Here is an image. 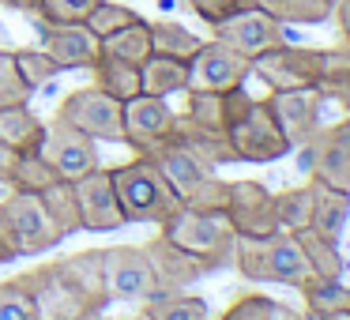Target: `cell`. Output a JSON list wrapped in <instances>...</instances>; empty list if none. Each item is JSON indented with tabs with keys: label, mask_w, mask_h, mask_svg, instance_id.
Listing matches in <instances>:
<instances>
[{
	"label": "cell",
	"mask_w": 350,
	"mask_h": 320,
	"mask_svg": "<svg viewBox=\"0 0 350 320\" xmlns=\"http://www.w3.org/2000/svg\"><path fill=\"white\" fill-rule=\"evenodd\" d=\"M129 320H151V317H147V312H136V317H129Z\"/></svg>",
	"instance_id": "obj_48"
},
{
	"label": "cell",
	"mask_w": 350,
	"mask_h": 320,
	"mask_svg": "<svg viewBox=\"0 0 350 320\" xmlns=\"http://www.w3.org/2000/svg\"><path fill=\"white\" fill-rule=\"evenodd\" d=\"M57 177V170L42 159V151H19V162H16V174H12V189L16 192H46Z\"/></svg>",
	"instance_id": "obj_36"
},
{
	"label": "cell",
	"mask_w": 350,
	"mask_h": 320,
	"mask_svg": "<svg viewBox=\"0 0 350 320\" xmlns=\"http://www.w3.org/2000/svg\"><path fill=\"white\" fill-rule=\"evenodd\" d=\"M335 23H339V34H342V46H350V0H335Z\"/></svg>",
	"instance_id": "obj_44"
},
{
	"label": "cell",
	"mask_w": 350,
	"mask_h": 320,
	"mask_svg": "<svg viewBox=\"0 0 350 320\" xmlns=\"http://www.w3.org/2000/svg\"><path fill=\"white\" fill-rule=\"evenodd\" d=\"M200 46H204V38H196L189 27L174 23V19H159V23H151V53L177 57V61H192Z\"/></svg>",
	"instance_id": "obj_32"
},
{
	"label": "cell",
	"mask_w": 350,
	"mask_h": 320,
	"mask_svg": "<svg viewBox=\"0 0 350 320\" xmlns=\"http://www.w3.org/2000/svg\"><path fill=\"white\" fill-rule=\"evenodd\" d=\"M42 136H46V121H42L27 102L23 106L0 109V139L12 144L16 151H34V147L42 144Z\"/></svg>",
	"instance_id": "obj_23"
},
{
	"label": "cell",
	"mask_w": 350,
	"mask_h": 320,
	"mask_svg": "<svg viewBox=\"0 0 350 320\" xmlns=\"http://www.w3.org/2000/svg\"><path fill=\"white\" fill-rule=\"evenodd\" d=\"M174 136H177V139H185V144H189L192 151L200 155V159L211 162V166H226V162H237V155H234V147H230L226 132L200 129V124L185 121L181 114H177V121H174Z\"/></svg>",
	"instance_id": "obj_24"
},
{
	"label": "cell",
	"mask_w": 350,
	"mask_h": 320,
	"mask_svg": "<svg viewBox=\"0 0 350 320\" xmlns=\"http://www.w3.org/2000/svg\"><path fill=\"white\" fill-rule=\"evenodd\" d=\"M64 241L61 226L49 219L38 192H16L0 200V245L12 256H42Z\"/></svg>",
	"instance_id": "obj_7"
},
{
	"label": "cell",
	"mask_w": 350,
	"mask_h": 320,
	"mask_svg": "<svg viewBox=\"0 0 350 320\" xmlns=\"http://www.w3.org/2000/svg\"><path fill=\"white\" fill-rule=\"evenodd\" d=\"M8 260H12V252H8V249H4V245H0V267L8 264Z\"/></svg>",
	"instance_id": "obj_47"
},
{
	"label": "cell",
	"mask_w": 350,
	"mask_h": 320,
	"mask_svg": "<svg viewBox=\"0 0 350 320\" xmlns=\"http://www.w3.org/2000/svg\"><path fill=\"white\" fill-rule=\"evenodd\" d=\"M38 27V42H42V53L53 57V64L61 72L72 68H94V61L102 57V38L91 34L87 23H42L34 19Z\"/></svg>",
	"instance_id": "obj_15"
},
{
	"label": "cell",
	"mask_w": 350,
	"mask_h": 320,
	"mask_svg": "<svg viewBox=\"0 0 350 320\" xmlns=\"http://www.w3.org/2000/svg\"><path fill=\"white\" fill-rule=\"evenodd\" d=\"M0 320H42L27 275H12L0 282Z\"/></svg>",
	"instance_id": "obj_37"
},
{
	"label": "cell",
	"mask_w": 350,
	"mask_h": 320,
	"mask_svg": "<svg viewBox=\"0 0 350 320\" xmlns=\"http://www.w3.org/2000/svg\"><path fill=\"white\" fill-rule=\"evenodd\" d=\"M215 38L226 42L230 49H237L241 57H260L264 49L279 46L282 42V23H275L271 16H267L264 8H256V4H249V8L234 12L230 19H222V23L211 27Z\"/></svg>",
	"instance_id": "obj_19"
},
{
	"label": "cell",
	"mask_w": 350,
	"mask_h": 320,
	"mask_svg": "<svg viewBox=\"0 0 350 320\" xmlns=\"http://www.w3.org/2000/svg\"><path fill=\"white\" fill-rule=\"evenodd\" d=\"M207 320H222V317H207Z\"/></svg>",
	"instance_id": "obj_49"
},
{
	"label": "cell",
	"mask_w": 350,
	"mask_h": 320,
	"mask_svg": "<svg viewBox=\"0 0 350 320\" xmlns=\"http://www.w3.org/2000/svg\"><path fill=\"white\" fill-rule=\"evenodd\" d=\"M301 151L312 181L350 192V117L327 124V129H317V136Z\"/></svg>",
	"instance_id": "obj_12"
},
{
	"label": "cell",
	"mask_w": 350,
	"mask_h": 320,
	"mask_svg": "<svg viewBox=\"0 0 350 320\" xmlns=\"http://www.w3.org/2000/svg\"><path fill=\"white\" fill-rule=\"evenodd\" d=\"M317 91L324 98L339 102L350 117V46L339 49H324V61H320V83Z\"/></svg>",
	"instance_id": "obj_29"
},
{
	"label": "cell",
	"mask_w": 350,
	"mask_h": 320,
	"mask_svg": "<svg viewBox=\"0 0 350 320\" xmlns=\"http://www.w3.org/2000/svg\"><path fill=\"white\" fill-rule=\"evenodd\" d=\"M222 320H309V317H301L297 309H290V305L275 302L267 294H237L226 305Z\"/></svg>",
	"instance_id": "obj_31"
},
{
	"label": "cell",
	"mask_w": 350,
	"mask_h": 320,
	"mask_svg": "<svg viewBox=\"0 0 350 320\" xmlns=\"http://www.w3.org/2000/svg\"><path fill=\"white\" fill-rule=\"evenodd\" d=\"M256 8H264L275 23H297V27H317L327 23L335 12V0H252Z\"/></svg>",
	"instance_id": "obj_25"
},
{
	"label": "cell",
	"mask_w": 350,
	"mask_h": 320,
	"mask_svg": "<svg viewBox=\"0 0 350 320\" xmlns=\"http://www.w3.org/2000/svg\"><path fill=\"white\" fill-rule=\"evenodd\" d=\"M16 162H19V151L12 144H4V139H0V185H12Z\"/></svg>",
	"instance_id": "obj_43"
},
{
	"label": "cell",
	"mask_w": 350,
	"mask_h": 320,
	"mask_svg": "<svg viewBox=\"0 0 350 320\" xmlns=\"http://www.w3.org/2000/svg\"><path fill=\"white\" fill-rule=\"evenodd\" d=\"M139 83H144V94H154V98H170V94L189 91V61L151 53L139 64Z\"/></svg>",
	"instance_id": "obj_21"
},
{
	"label": "cell",
	"mask_w": 350,
	"mask_h": 320,
	"mask_svg": "<svg viewBox=\"0 0 350 320\" xmlns=\"http://www.w3.org/2000/svg\"><path fill=\"white\" fill-rule=\"evenodd\" d=\"M222 106H226V139L234 147L237 162H279L286 159L294 147L286 144V136L279 132L271 109H267L264 98H252L241 87H230L222 91Z\"/></svg>",
	"instance_id": "obj_3"
},
{
	"label": "cell",
	"mask_w": 350,
	"mask_h": 320,
	"mask_svg": "<svg viewBox=\"0 0 350 320\" xmlns=\"http://www.w3.org/2000/svg\"><path fill=\"white\" fill-rule=\"evenodd\" d=\"M139 155L159 166V174L166 177L170 189L177 192L181 207H192V211H226L230 181H222L211 162L200 159V155L192 151L185 139H177L174 132L162 136L159 144H151Z\"/></svg>",
	"instance_id": "obj_2"
},
{
	"label": "cell",
	"mask_w": 350,
	"mask_h": 320,
	"mask_svg": "<svg viewBox=\"0 0 350 320\" xmlns=\"http://www.w3.org/2000/svg\"><path fill=\"white\" fill-rule=\"evenodd\" d=\"M320 61H324V49L279 42L260 57H252V76L267 91H305L320 83Z\"/></svg>",
	"instance_id": "obj_10"
},
{
	"label": "cell",
	"mask_w": 350,
	"mask_h": 320,
	"mask_svg": "<svg viewBox=\"0 0 350 320\" xmlns=\"http://www.w3.org/2000/svg\"><path fill=\"white\" fill-rule=\"evenodd\" d=\"M38 151H42V159L57 170L61 181H79V177L91 174L94 166H102L98 144H94L91 136H83L79 129H72L68 121H61V117L46 121V136H42Z\"/></svg>",
	"instance_id": "obj_11"
},
{
	"label": "cell",
	"mask_w": 350,
	"mask_h": 320,
	"mask_svg": "<svg viewBox=\"0 0 350 320\" xmlns=\"http://www.w3.org/2000/svg\"><path fill=\"white\" fill-rule=\"evenodd\" d=\"M12 57H16V68H19V76L27 79L31 91H38V87L53 83V79L61 76V68L53 64V57H46L42 49H12Z\"/></svg>",
	"instance_id": "obj_38"
},
{
	"label": "cell",
	"mask_w": 350,
	"mask_h": 320,
	"mask_svg": "<svg viewBox=\"0 0 350 320\" xmlns=\"http://www.w3.org/2000/svg\"><path fill=\"white\" fill-rule=\"evenodd\" d=\"M42 204H46L49 219L61 226V234H83V219H79V204H76V189L72 181H53L46 192H38Z\"/></svg>",
	"instance_id": "obj_34"
},
{
	"label": "cell",
	"mask_w": 350,
	"mask_h": 320,
	"mask_svg": "<svg viewBox=\"0 0 350 320\" xmlns=\"http://www.w3.org/2000/svg\"><path fill=\"white\" fill-rule=\"evenodd\" d=\"M347 215H350V192L312 181V222H309V230H317V234L339 241L342 226H347Z\"/></svg>",
	"instance_id": "obj_22"
},
{
	"label": "cell",
	"mask_w": 350,
	"mask_h": 320,
	"mask_svg": "<svg viewBox=\"0 0 350 320\" xmlns=\"http://www.w3.org/2000/svg\"><path fill=\"white\" fill-rule=\"evenodd\" d=\"M297 241H301V252L309 260L312 275H320V279H342V256L332 237L317 234V230H297Z\"/></svg>",
	"instance_id": "obj_33"
},
{
	"label": "cell",
	"mask_w": 350,
	"mask_h": 320,
	"mask_svg": "<svg viewBox=\"0 0 350 320\" xmlns=\"http://www.w3.org/2000/svg\"><path fill=\"white\" fill-rule=\"evenodd\" d=\"M237 237H267L279 226V211H275V192H267L260 181H230L226 211Z\"/></svg>",
	"instance_id": "obj_14"
},
{
	"label": "cell",
	"mask_w": 350,
	"mask_h": 320,
	"mask_svg": "<svg viewBox=\"0 0 350 320\" xmlns=\"http://www.w3.org/2000/svg\"><path fill=\"white\" fill-rule=\"evenodd\" d=\"M94 87H102L106 94H113L117 102H129L136 94H144V83H139V68L129 61H117V57H106L102 53L94 61Z\"/></svg>",
	"instance_id": "obj_26"
},
{
	"label": "cell",
	"mask_w": 350,
	"mask_h": 320,
	"mask_svg": "<svg viewBox=\"0 0 350 320\" xmlns=\"http://www.w3.org/2000/svg\"><path fill=\"white\" fill-rule=\"evenodd\" d=\"M53 117L68 121L94 144H124V102H117L113 94H106L94 83L64 94Z\"/></svg>",
	"instance_id": "obj_8"
},
{
	"label": "cell",
	"mask_w": 350,
	"mask_h": 320,
	"mask_svg": "<svg viewBox=\"0 0 350 320\" xmlns=\"http://www.w3.org/2000/svg\"><path fill=\"white\" fill-rule=\"evenodd\" d=\"M159 230L174 245H181L185 252L200 256L211 271H219V267H234L237 234H234V226H230V219L222 211H192V207H177Z\"/></svg>",
	"instance_id": "obj_6"
},
{
	"label": "cell",
	"mask_w": 350,
	"mask_h": 320,
	"mask_svg": "<svg viewBox=\"0 0 350 320\" xmlns=\"http://www.w3.org/2000/svg\"><path fill=\"white\" fill-rule=\"evenodd\" d=\"M267 109H271L279 132L286 136L290 147H305L320 129V106H324V94L317 87H305V91H267Z\"/></svg>",
	"instance_id": "obj_16"
},
{
	"label": "cell",
	"mask_w": 350,
	"mask_h": 320,
	"mask_svg": "<svg viewBox=\"0 0 350 320\" xmlns=\"http://www.w3.org/2000/svg\"><path fill=\"white\" fill-rule=\"evenodd\" d=\"M252 0H189V8L196 12V19H204L207 27L222 23V19H230L234 12L249 8Z\"/></svg>",
	"instance_id": "obj_42"
},
{
	"label": "cell",
	"mask_w": 350,
	"mask_h": 320,
	"mask_svg": "<svg viewBox=\"0 0 350 320\" xmlns=\"http://www.w3.org/2000/svg\"><path fill=\"white\" fill-rule=\"evenodd\" d=\"M144 312L151 320H207L211 309L200 294H189V290H177V294H151L144 302Z\"/></svg>",
	"instance_id": "obj_30"
},
{
	"label": "cell",
	"mask_w": 350,
	"mask_h": 320,
	"mask_svg": "<svg viewBox=\"0 0 350 320\" xmlns=\"http://www.w3.org/2000/svg\"><path fill=\"white\" fill-rule=\"evenodd\" d=\"M317 320H350V309H339V312H327V317H317Z\"/></svg>",
	"instance_id": "obj_46"
},
{
	"label": "cell",
	"mask_w": 350,
	"mask_h": 320,
	"mask_svg": "<svg viewBox=\"0 0 350 320\" xmlns=\"http://www.w3.org/2000/svg\"><path fill=\"white\" fill-rule=\"evenodd\" d=\"M31 87H27V79L19 76L16 68V57L8 53V49H0V109L8 106H23V102H31Z\"/></svg>",
	"instance_id": "obj_40"
},
{
	"label": "cell",
	"mask_w": 350,
	"mask_h": 320,
	"mask_svg": "<svg viewBox=\"0 0 350 320\" xmlns=\"http://www.w3.org/2000/svg\"><path fill=\"white\" fill-rule=\"evenodd\" d=\"M252 76V61L241 57L237 49H230L226 42L211 38L196 49V57L189 61V91H230L241 87Z\"/></svg>",
	"instance_id": "obj_13"
},
{
	"label": "cell",
	"mask_w": 350,
	"mask_h": 320,
	"mask_svg": "<svg viewBox=\"0 0 350 320\" xmlns=\"http://www.w3.org/2000/svg\"><path fill=\"white\" fill-rule=\"evenodd\" d=\"M234 267L249 282H282V286H301L312 275L301 241L290 230H275L267 237H237Z\"/></svg>",
	"instance_id": "obj_5"
},
{
	"label": "cell",
	"mask_w": 350,
	"mask_h": 320,
	"mask_svg": "<svg viewBox=\"0 0 350 320\" xmlns=\"http://www.w3.org/2000/svg\"><path fill=\"white\" fill-rule=\"evenodd\" d=\"M113 189H117V204H121L124 222H144V226H162L170 215L181 207L177 192L170 189V181L159 174L151 159L136 155L124 166H113Z\"/></svg>",
	"instance_id": "obj_4"
},
{
	"label": "cell",
	"mask_w": 350,
	"mask_h": 320,
	"mask_svg": "<svg viewBox=\"0 0 350 320\" xmlns=\"http://www.w3.org/2000/svg\"><path fill=\"white\" fill-rule=\"evenodd\" d=\"M72 189H76L83 230H91V234H109V230L129 226L124 215H121V204H117V189H113V174H109V170L94 166L91 174L72 181Z\"/></svg>",
	"instance_id": "obj_17"
},
{
	"label": "cell",
	"mask_w": 350,
	"mask_h": 320,
	"mask_svg": "<svg viewBox=\"0 0 350 320\" xmlns=\"http://www.w3.org/2000/svg\"><path fill=\"white\" fill-rule=\"evenodd\" d=\"M98 0H38L34 19L42 23H83Z\"/></svg>",
	"instance_id": "obj_41"
},
{
	"label": "cell",
	"mask_w": 350,
	"mask_h": 320,
	"mask_svg": "<svg viewBox=\"0 0 350 320\" xmlns=\"http://www.w3.org/2000/svg\"><path fill=\"white\" fill-rule=\"evenodd\" d=\"M94 320H98V317H94Z\"/></svg>",
	"instance_id": "obj_50"
},
{
	"label": "cell",
	"mask_w": 350,
	"mask_h": 320,
	"mask_svg": "<svg viewBox=\"0 0 350 320\" xmlns=\"http://www.w3.org/2000/svg\"><path fill=\"white\" fill-rule=\"evenodd\" d=\"M275 211H279V226L297 234V230H309L312 222V181L297 185V189L275 192Z\"/></svg>",
	"instance_id": "obj_35"
},
{
	"label": "cell",
	"mask_w": 350,
	"mask_h": 320,
	"mask_svg": "<svg viewBox=\"0 0 350 320\" xmlns=\"http://www.w3.org/2000/svg\"><path fill=\"white\" fill-rule=\"evenodd\" d=\"M301 297H305V317L317 320L327 317V312L350 309V286H342V279H320V275H309L301 282Z\"/></svg>",
	"instance_id": "obj_28"
},
{
	"label": "cell",
	"mask_w": 350,
	"mask_h": 320,
	"mask_svg": "<svg viewBox=\"0 0 350 320\" xmlns=\"http://www.w3.org/2000/svg\"><path fill=\"white\" fill-rule=\"evenodd\" d=\"M102 53L117 57V61H129V64H136V68H139V64L151 57V23L139 16L136 23H129V27H121V31L106 34V38H102Z\"/></svg>",
	"instance_id": "obj_27"
},
{
	"label": "cell",
	"mask_w": 350,
	"mask_h": 320,
	"mask_svg": "<svg viewBox=\"0 0 350 320\" xmlns=\"http://www.w3.org/2000/svg\"><path fill=\"white\" fill-rule=\"evenodd\" d=\"M0 4L12 12H27V16H34V8H38V0H0Z\"/></svg>",
	"instance_id": "obj_45"
},
{
	"label": "cell",
	"mask_w": 350,
	"mask_h": 320,
	"mask_svg": "<svg viewBox=\"0 0 350 320\" xmlns=\"http://www.w3.org/2000/svg\"><path fill=\"white\" fill-rule=\"evenodd\" d=\"M98 252V282L109 302H147L159 294L154 271L147 264L144 245H109Z\"/></svg>",
	"instance_id": "obj_9"
},
{
	"label": "cell",
	"mask_w": 350,
	"mask_h": 320,
	"mask_svg": "<svg viewBox=\"0 0 350 320\" xmlns=\"http://www.w3.org/2000/svg\"><path fill=\"white\" fill-rule=\"evenodd\" d=\"M136 12L132 8H124V4H117V0H98L91 8V16L83 19L87 27H91V34H98V38H106V34H113V31H121V27H129V23H136Z\"/></svg>",
	"instance_id": "obj_39"
},
{
	"label": "cell",
	"mask_w": 350,
	"mask_h": 320,
	"mask_svg": "<svg viewBox=\"0 0 350 320\" xmlns=\"http://www.w3.org/2000/svg\"><path fill=\"white\" fill-rule=\"evenodd\" d=\"M42 320H94L109 305L98 282V252L46 260L23 271Z\"/></svg>",
	"instance_id": "obj_1"
},
{
	"label": "cell",
	"mask_w": 350,
	"mask_h": 320,
	"mask_svg": "<svg viewBox=\"0 0 350 320\" xmlns=\"http://www.w3.org/2000/svg\"><path fill=\"white\" fill-rule=\"evenodd\" d=\"M144 252H147V264H151V271H154V282H159V294L189 290L192 282H200L204 275H211V267H207L204 260L192 256V252H185L181 245H174L162 230L144 245Z\"/></svg>",
	"instance_id": "obj_18"
},
{
	"label": "cell",
	"mask_w": 350,
	"mask_h": 320,
	"mask_svg": "<svg viewBox=\"0 0 350 320\" xmlns=\"http://www.w3.org/2000/svg\"><path fill=\"white\" fill-rule=\"evenodd\" d=\"M177 109L166 98H154V94H136V98L124 102V144L132 151H147L151 144H159L162 136L174 132Z\"/></svg>",
	"instance_id": "obj_20"
}]
</instances>
